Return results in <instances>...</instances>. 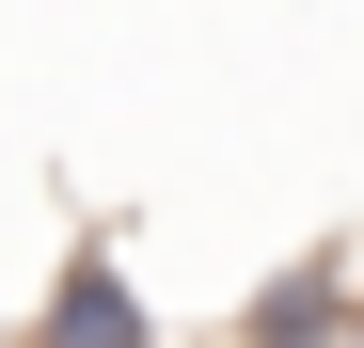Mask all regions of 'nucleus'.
Returning a JSON list of instances; mask_svg holds the SVG:
<instances>
[{"instance_id":"nucleus-1","label":"nucleus","mask_w":364,"mask_h":348,"mask_svg":"<svg viewBox=\"0 0 364 348\" xmlns=\"http://www.w3.org/2000/svg\"><path fill=\"white\" fill-rule=\"evenodd\" d=\"M32 348H159V332H143V285L111 269V254H80V269H64V301H48V332H32Z\"/></svg>"}]
</instances>
